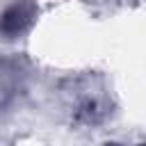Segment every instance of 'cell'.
I'll return each mask as SVG.
<instances>
[{"instance_id": "cell-1", "label": "cell", "mask_w": 146, "mask_h": 146, "mask_svg": "<svg viewBox=\"0 0 146 146\" xmlns=\"http://www.w3.org/2000/svg\"><path fill=\"white\" fill-rule=\"evenodd\" d=\"M30 18H32V11L27 5H11L0 16V32L7 36H16L18 32H23L27 27Z\"/></svg>"}, {"instance_id": "cell-2", "label": "cell", "mask_w": 146, "mask_h": 146, "mask_svg": "<svg viewBox=\"0 0 146 146\" xmlns=\"http://www.w3.org/2000/svg\"><path fill=\"white\" fill-rule=\"evenodd\" d=\"M107 146H121V144H107Z\"/></svg>"}]
</instances>
